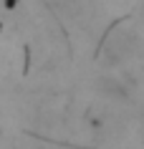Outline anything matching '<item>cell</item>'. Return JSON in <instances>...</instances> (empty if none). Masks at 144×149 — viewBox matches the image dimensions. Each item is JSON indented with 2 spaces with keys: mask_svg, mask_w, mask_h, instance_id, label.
<instances>
[{
  "mask_svg": "<svg viewBox=\"0 0 144 149\" xmlns=\"http://www.w3.org/2000/svg\"><path fill=\"white\" fill-rule=\"evenodd\" d=\"M96 91L104 96V99H114V101H124V99H129V88L127 84L121 79H116V76H99L96 79Z\"/></svg>",
  "mask_w": 144,
  "mask_h": 149,
  "instance_id": "6da1fadb",
  "label": "cell"
},
{
  "mask_svg": "<svg viewBox=\"0 0 144 149\" xmlns=\"http://www.w3.org/2000/svg\"><path fill=\"white\" fill-rule=\"evenodd\" d=\"M18 3H20V0H5V8H15Z\"/></svg>",
  "mask_w": 144,
  "mask_h": 149,
  "instance_id": "7a4b0ae2",
  "label": "cell"
},
{
  "mask_svg": "<svg viewBox=\"0 0 144 149\" xmlns=\"http://www.w3.org/2000/svg\"><path fill=\"white\" fill-rule=\"evenodd\" d=\"M142 121H144V106H142Z\"/></svg>",
  "mask_w": 144,
  "mask_h": 149,
  "instance_id": "3957f363",
  "label": "cell"
}]
</instances>
